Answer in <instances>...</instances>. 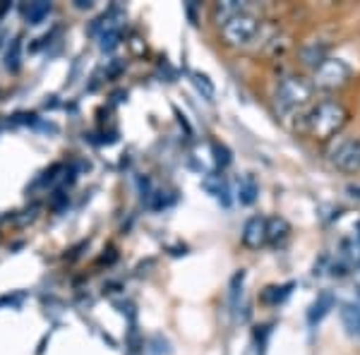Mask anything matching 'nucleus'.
I'll return each mask as SVG.
<instances>
[{
  "label": "nucleus",
  "mask_w": 360,
  "mask_h": 355,
  "mask_svg": "<svg viewBox=\"0 0 360 355\" xmlns=\"http://www.w3.org/2000/svg\"><path fill=\"white\" fill-rule=\"evenodd\" d=\"M348 120H351V110H348L339 98L324 96L312 103L303 113V132L310 139L327 142V139L336 137L344 130L348 125Z\"/></svg>",
  "instance_id": "1"
},
{
  "label": "nucleus",
  "mask_w": 360,
  "mask_h": 355,
  "mask_svg": "<svg viewBox=\"0 0 360 355\" xmlns=\"http://www.w3.org/2000/svg\"><path fill=\"white\" fill-rule=\"evenodd\" d=\"M312 96H315V86L310 79L300 77V75H286L276 84L274 106L281 115L305 113L312 106Z\"/></svg>",
  "instance_id": "2"
},
{
  "label": "nucleus",
  "mask_w": 360,
  "mask_h": 355,
  "mask_svg": "<svg viewBox=\"0 0 360 355\" xmlns=\"http://www.w3.org/2000/svg\"><path fill=\"white\" fill-rule=\"evenodd\" d=\"M259 29H262V17L255 15L252 8L243 10L231 17L226 25H221V44L229 46V49H245L257 39Z\"/></svg>",
  "instance_id": "3"
},
{
  "label": "nucleus",
  "mask_w": 360,
  "mask_h": 355,
  "mask_svg": "<svg viewBox=\"0 0 360 355\" xmlns=\"http://www.w3.org/2000/svg\"><path fill=\"white\" fill-rule=\"evenodd\" d=\"M351 79L353 67L346 60H341V58H329L310 75V82L315 86V91H324V94L341 91L344 86L351 84Z\"/></svg>",
  "instance_id": "4"
},
{
  "label": "nucleus",
  "mask_w": 360,
  "mask_h": 355,
  "mask_svg": "<svg viewBox=\"0 0 360 355\" xmlns=\"http://www.w3.org/2000/svg\"><path fill=\"white\" fill-rule=\"evenodd\" d=\"M329 161L341 173H358L360 171V139H341L329 151Z\"/></svg>",
  "instance_id": "5"
},
{
  "label": "nucleus",
  "mask_w": 360,
  "mask_h": 355,
  "mask_svg": "<svg viewBox=\"0 0 360 355\" xmlns=\"http://www.w3.org/2000/svg\"><path fill=\"white\" fill-rule=\"evenodd\" d=\"M266 238H269V219L264 217H252L245 221L240 233L243 245L250 250H259L262 245H266Z\"/></svg>",
  "instance_id": "6"
},
{
  "label": "nucleus",
  "mask_w": 360,
  "mask_h": 355,
  "mask_svg": "<svg viewBox=\"0 0 360 355\" xmlns=\"http://www.w3.org/2000/svg\"><path fill=\"white\" fill-rule=\"evenodd\" d=\"M298 60L300 65L307 67L310 72H315V70L322 65L324 60H329V44L324 41H307L300 46L298 51Z\"/></svg>",
  "instance_id": "7"
},
{
  "label": "nucleus",
  "mask_w": 360,
  "mask_h": 355,
  "mask_svg": "<svg viewBox=\"0 0 360 355\" xmlns=\"http://www.w3.org/2000/svg\"><path fill=\"white\" fill-rule=\"evenodd\" d=\"M243 10H250L248 3H238V0H226V3H214L212 8V17L219 22V27L226 25L233 15L243 13Z\"/></svg>",
  "instance_id": "8"
},
{
  "label": "nucleus",
  "mask_w": 360,
  "mask_h": 355,
  "mask_svg": "<svg viewBox=\"0 0 360 355\" xmlns=\"http://www.w3.org/2000/svg\"><path fill=\"white\" fill-rule=\"evenodd\" d=\"M334 307V298L329 293H322L319 298L312 302L310 312H307V322H310V327H315V324L322 322L324 317H327V312Z\"/></svg>",
  "instance_id": "9"
},
{
  "label": "nucleus",
  "mask_w": 360,
  "mask_h": 355,
  "mask_svg": "<svg viewBox=\"0 0 360 355\" xmlns=\"http://www.w3.org/2000/svg\"><path fill=\"white\" fill-rule=\"evenodd\" d=\"M341 319H344V327L348 334L360 339V305H353V302L344 305L341 307Z\"/></svg>",
  "instance_id": "10"
},
{
  "label": "nucleus",
  "mask_w": 360,
  "mask_h": 355,
  "mask_svg": "<svg viewBox=\"0 0 360 355\" xmlns=\"http://www.w3.org/2000/svg\"><path fill=\"white\" fill-rule=\"evenodd\" d=\"M259 195V185L255 183L252 176H245L240 180V188H238V200H240V205H255V200H257Z\"/></svg>",
  "instance_id": "11"
},
{
  "label": "nucleus",
  "mask_w": 360,
  "mask_h": 355,
  "mask_svg": "<svg viewBox=\"0 0 360 355\" xmlns=\"http://www.w3.org/2000/svg\"><path fill=\"white\" fill-rule=\"evenodd\" d=\"M288 233H291V226H288V221L269 219V238H266V243H271V245H278L281 240H286Z\"/></svg>",
  "instance_id": "12"
},
{
  "label": "nucleus",
  "mask_w": 360,
  "mask_h": 355,
  "mask_svg": "<svg viewBox=\"0 0 360 355\" xmlns=\"http://www.w3.org/2000/svg\"><path fill=\"white\" fill-rule=\"evenodd\" d=\"M288 288H293V283H286V286H269L262 293V302H264V305H269V307L278 305V302H281L288 293H291Z\"/></svg>",
  "instance_id": "13"
},
{
  "label": "nucleus",
  "mask_w": 360,
  "mask_h": 355,
  "mask_svg": "<svg viewBox=\"0 0 360 355\" xmlns=\"http://www.w3.org/2000/svg\"><path fill=\"white\" fill-rule=\"evenodd\" d=\"M288 49H291V39L276 34V37L271 39L269 44H266V56H269V58H283Z\"/></svg>",
  "instance_id": "14"
},
{
  "label": "nucleus",
  "mask_w": 360,
  "mask_h": 355,
  "mask_svg": "<svg viewBox=\"0 0 360 355\" xmlns=\"http://www.w3.org/2000/svg\"><path fill=\"white\" fill-rule=\"evenodd\" d=\"M49 13H51L49 3H34V5H29V8H25V15H27V20L32 22V25H39V22H41Z\"/></svg>",
  "instance_id": "15"
},
{
  "label": "nucleus",
  "mask_w": 360,
  "mask_h": 355,
  "mask_svg": "<svg viewBox=\"0 0 360 355\" xmlns=\"http://www.w3.org/2000/svg\"><path fill=\"white\" fill-rule=\"evenodd\" d=\"M214 147V151H217V164L221 166V168H226L231 164V156H229V149L226 147H219V144H212Z\"/></svg>",
  "instance_id": "16"
}]
</instances>
